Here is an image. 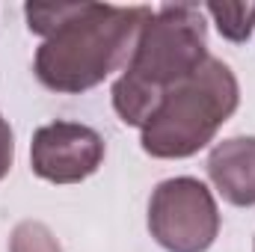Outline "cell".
I'll return each instance as SVG.
<instances>
[{
	"label": "cell",
	"instance_id": "obj_7",
	"mask_svg": "<svg viewBox=\"0 0 255 252\" xmlns=\"http://www.w3.org/2000/svg\"><path fill=\"white\" fill-rule=\"evenodd\" d=\"M205 12L214 18L217 30L229 42H250L255 30V3H208Z\"/></svg>",
	"mask_w": 255,
	"mask_h": 252
},
{
	"label": "cell",
	"instance_id": "obj_4",
	"mask_svg": "<svg viewBox=\"0 0 255 252\" xmlns=\"http://www.w3.org/2000/svg\"><path fill=\"white\" fill-rule=\"evenodd\" d=\"M148 232L166 252H208L220 235V208L205 181L178 175L151 190Z\"/></svg>",
	"mask_w": 255,
	"mask_h": 252
},
{
	"label": "cell",
	"instance_id": "obj_8",
	"mask_svg": "<svg viewBox=\"0 0 255 252\" xmlns=\"http://www.w3.org/2000/svg\"><path fill=\"white\" fill-rule=\"evenodd\" d=\"M9 252H63V247L45 223L24 220L9 238Z\"/></svg>",
	"mask_w": 255,
	"mask_h": 252
},
{
	"label": "cell",
	"instance_id": "obj_2",
	"mask_svg": "<svg viewBox=\"0 0 255 252\" xmlns=\"http://www.w3.org/2000/svg\"><path fill=\"white\" fill-rule=\"evenodd\" d=\"M208 57V24L199 6L166 3L154 9L122 77L113 83V110L125 125L142 127L166 92L184 83Z\"/></svg>",
	"mask_w": 255,
	"mask_h": 252
},
{
	"label": "cell",
	"instance_id": "obj_1",
	"mask_svg": "<svg viewBox=\"0 0 255 252\" xmlns=\"http://www.w3.org/2000/svg\"><path fill=\"white\" fill-rule=\"evenodd\" d=\"M30 33L42 36L33 71L51 92L80 95L128 65L151 6L104 3H27Z\"/></svg>",
	"mask_w": 255,
	"mask_h": 252
},
{
	"label": "cell",
	"instance_id": "obj_9",
	"mask_svg": "<svg viewBox=\"0 0 255 252\" xmlns=\"http://www.w3.org/2000/svg\"><path fill=\"white\" fill-rule=\"evenodd\" d=\"M12 160H15V136H12V127H9V122L0 116V181L9 175Z\"/></svg>",
	"mask_w": 255,
	"mask_h": 252
},
{
	"label": "cell",
	"instance_id": "obj_5",
	"mask_svg": "<svg viewBox=\"0 0 255 252\" xmlns=\"http://www.w3.org/2000/svg\"><path fill=\"white\" fill-rule=\"evenodd\" d=\"M104 163V139L95 127L80 122H51L33 133L30 166L42 181L77 184Z\"/></svg>",
	"mask_w": 255,
	"mask_h": 252
},
{
	"label": "cell",
	"instance_id": "obj_10",
	"mask_svg": "<svg viewBox=\"0 0 255 252\" xmlns=\"http://www.w3.org/2000/svg\"><path fill=\"white\" fill-rule=\"evenodd\" d=\"M253 252H255V244H253Z\"/></svg>",
	"mask_w": 255,
	"mask_h": 252
},
{
	"label": "cell",
	"instance_id": "obj_3",
	"mask_svg": "<svg viewBox=\"0 0 255 252\" xmlns=\"http://www.w3.org/2000/svg\"><path fill=\"white\" fill-rule=\"evenodd\" d=\"M241 104V86L229 65L208 57L184 83H178L148 122L139 127V145L157 160H181L214 142Z\"/></svg>",
	"mask_w": 255,
	"mask_h": 252
},
{
	"label": "cell",
	"instance_id": "obj_6",
	"mask_svg": "<svg viewBox=\"0 0 255 252\" xmlns=\"http://www.w3.org/2000/svg\"><path fill=\"white\" fill-rule=\"evenodd\" d=\"M208 175L226 202L255 208V136L217 142L208 154Z\"/></svg>",
	"mask_w": 255,
	"mask_h": 252
}]
</instances>
